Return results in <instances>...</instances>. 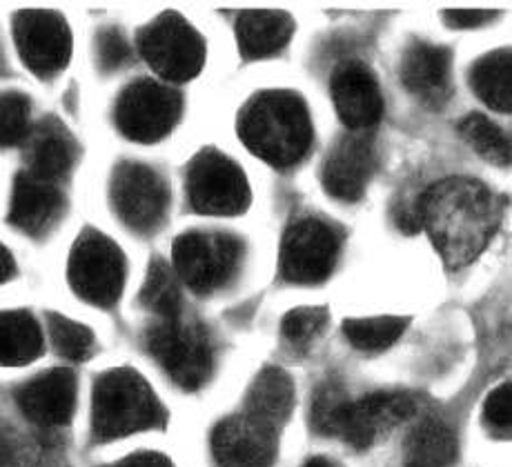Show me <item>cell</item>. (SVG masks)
<instances>
[{"label": "cell", "instance_id": "8", "mask_svg": "<svg viewBox=\"0 0 512 467\" xmlns=\"http://www.w3.org/2000/svg\"><path fill=\"white\" fill-rule=\"evenodd\" d=\"M139 47L147 65L165 81H190L205 63L201 34L179 14H163L145 25Z\"/></svg>", "mask_w": 512, "mask_h": 467}, {"label": "cell", "instance_id": "20", "mask_svg": "<svg viewBox=\"0 0 512 467\" xmlns=\"http://www.w3.org/2000/svg\"><path fill=\"white\" fill-rule=\"evenodd\" d=\"M78 147L56 118H47L27 134V174L58 185L72 172Z\"/></svg>", "mask_w": 512, "mask_h": 467}, {"label": "cell", "instance_id": "30", "mask_svg": "<svg viewBox=\"0 0 512 467\" xmlns=\"http://www.w3.org/2000/svg\"><path fill=\"white\" fill-rule=\"evenodd\" d=\"M350 399L339 385L326 383L314 396L312 427L323 436H337Z\"/></svg>", "mask_w": 512, "mask_h": 467}, {"label": "cell", "instance_id": "14", "mask_svg": "<svg viewBox=\"0 0 512 467\" xmlns=\"http://www.w3.org/2000/svg\"><path fill=\"white\" fill-rule=\"evenodd\" d=\"M377 167V152L368 134L357 132L343 136L332 147L323 165V187L337 201L354 203L366 192Z\"/></svg>", "mask_w": 512, "mask_h": 467}, {"label": "cell", "instance_id": "37", "mask_svg": "<svg viewBox=\"0 0 512 467\" xmlns=\"http://www.w3.org/2000/svg\"><path fill=\"white\" fill-rule=\"evenodd\" d=\"M14 274V261L12 254H9L3 245H0V283H5L7 278H12Z\"/></svg>", "mask_w": 512, "mask_h": 467}, {"label": "cell", "instance_id": "7", "mask_svg": "<svg viewBox=\"0 0 512 467\" xmlns=\"http://www.w3.org/2000/svg\"><path fill=\"white\" fill-rule=\"evenodd\" d=\"M70 283L83 301L112 307L125 285V258L105 234L87 230L76 238L70 254Z\"/></svg>", "mask_w": 512, "mask_h": 467}, {"label": "cell", "instance_id": "32", "mask_svg": "<svg viewBox=\"0 0 512 467\" xmlns=\"http://www.w3.org/2000/svg\"><path fill=\"white\" fill-rule=\"evenodd\" d=\"M328 323V312L323 307H299L283 319V336L294 345H305L317 339Z\"/></svg>", "mask_w": 512, "mask_h": 467}, {"label": "cell", "instance_id": "16", "mask_svg": "<svg viewBox=\"0 0 512 467\" xmlns=\"http://www.w3.org/2000/svg\"><path fill=\"white\" fill-rule=\"evenodd\" d=\"M334 107L354 132L372 127L383 114L381 89L374 76L359 63H348L337 69L332 76Z\"/></svg>", "mask_w": 512, "mask_h": 467}, {"label": "cell", "instance_id": "6", "mask_svg": "<svg viewBox=\"0 0 512 467\" xmlns=\"http://www.w3.org/2000/svg\"><path fill=\"white\" fill-rule=\"evenodd\" d=\"M187 194L199 214L236 216L248 210L250 183L241 167L216 149H203L187 167Z\"/></svg>", "mask_w": 512, "mask_h": 467}, {"label": "cell", "instance_id": "27", "mask_svg": "<svg viewBox=\"0 0 512 467\" xmlns=\"http://www.w3.org/2000/svg\"><path fill=\"white\" fill-rule=\"evenodd\" d=\"M408 319L399 316H374V319H350L343 323L346 339L363 352H379L395 345L406 332Z\"/></svg>", "mask_w": 512, "mask_h": 467}, {"label": "cell", "instance_id": "4", "mask_svg": "<svg viewBox=\"0 0 512 467\" xmlns=\"http://www.w3.org/2000/svg\"><path fill=\"white\" fill-rule=\"evenodd\" d=\"M147 347L183 390H199L212 376L214 350L199 323L183 321L181 316L159 319L147 332Z\"/></svg>", "mask_w": 512, "mask_h": 467}, {"label": "cell", "instance_id": "15", "mask_svg": "<svg viewBox=\"0 0 512 467\" xmlns=\"http://www.w3.org/2000/svg\"><path fill=\"white\" fill-rule=\"evenodd\" d=\"M212 452L219 467H272L277 459V434L245 414L216 425Z\"/></svg>", "mask_w": 512, "mask_h": 467}, {"label": "cell", "instance_id": "9", "mask_svg": "<svg viewBox=\"0 0 512 467\" xmlns=\"http://www.w3.org/2000/svg\"><path fill=\"white\" fill-rule=\"evenodd\" d=\"M110 198L116 216L139 234H152L165 221L170 190L163 176L141 163H121L112 174Z\"/></svg>", "mask_w": 512, "mask_h": 467}, {"label": "cell", "instance_id": "12", "mask_svg": "<svg viewBox=\"0 0 512 467\" xmlns=\"http://www.w3.org/2000/svg\"><path fill=\"white\" fill-rule=\"evenodd\" d=\"M14 38L23 63L38 76H54L70 63L72 34L63 16L27 9L14 18Z\"/></svg>", "mask_w": 512, "mask_h": 467}, {"label": "cell", "instance_id": "17", "mask_svg": "<svg viewBox=\"0 0 512 467\" xmlns=\"http://www.w3.org/2000/svg\"><path fill=\"white\" fill-rule=\"evenodd\" d=\"M18 405L29 421L58 427L72 419L76 405V379L70 370H52L18 390Z\"/></svg>", "mask_w": 512, "mask_h": 467}, {"label": "cell", "instance_id": "22", "mask_svg": "<svg viewBox=\"0 0 512 467\" xmlns=\"http://www.w3.org/2000/svg\"><path fill=\"white\" fill-rule=\"evenodd\" d=\"M294 34L292 16L274 9H248L236 21V41L248 61L279 54Z\"/></svg>", "mask_w": 512, "mask_h": 467}, {"label": "cell", "instance_id": "28", "mask_svg": "<svg viewBox=\"0 0 512 467\" xmlns=\"http://www.w3.org/2000/svg\"><path fill=\"white\" fill-rule=\"evenodd\" d=\"M461 136L466 143L475 149V152L484 158V161L508 167L510 165V141L501 129L488 121L486 116L472 114L464 123H461Z\"/></svg>", "mask_w": 512, "mask_h": 467}, {"label": "cell", "instance_id": "2", "mask_svg": "<svg viewBox=\"0 0 512 467\" xmlns=\"http://www.w3.org/2000/svg\"><path fill=\"white\" fill-rule=\"evenodd\" d=\"M239 136L252 154L274 167H292L308 154L312 123L301 96L272 89L252 96L239 116Z\"/></svg>", "mask_w": 512, "mask_h": 467}, {"label": "cell", "instance_id": "36", "mask_svg": "<svg viewBox=\"0 0 512 467\" xmlns=\"http://www.w3.org/2000/svg\"><path fill=\"white\" fill-rule=\"evenodd\" d=\"M116 467H174V465L170 459H165V456H161V454L145 452V454L130 456V459L121 461Z\"/></svg>", "mask_w": 512, "mask_h": 467}, {"label": "cell", "instance_id": "11", "mask_svg": "<svg viewBox=\"0 0 512 467\" xmlns=\"http://www.w3.org/2000/svg\"><path fill=\"white\" fill-rule=\"evenodd\" d=\"M341 238L328 223L303 218L290 225L281 245V274L290 283L314 285L326 281L337 265Z\"/></svg>", "mask_w": 512, "mask_h": 467}, {"label": "cell", "instance_id": "5", "mask_svg": "<svg viewBox=\"0 0 512 467\" xmlns=\"http://www.w3.org/2000/svg\"><path fill=\"white\" fill-rule=\"evenodd\" d=\"M239 238L219 232H190L174 243V274L199 294L221 290L241 265Z\"/></svg>", "mask_w": 512, "mask_h": 467}, {"label": "cell", "instance_id": "34", "mask_svg": "<svg viewBox=\"0 0 512 467\" xmlns=\"http://www.w3.org/2000/svg\"><path fill=\"white\" fill-rule=\"evenodd\" d=\"M486 421L495 432L508 434L512 423V394L510 385H499L486 399Z\"/></svg>", "mask_w": 512, "mask_h": 467}, {"label": "cell", "instance_id": "35", "mask_svg": "<svg viewBox=\"0 0 512 467\" xmlns=\"http://www.w3.org/2000/svg\"><path fill=\"white\" fill-rule=\"evenodd\" d=\"M495 12H488V9H448L443 18L450 27L457 29H472L490 23L495 18Z\"/></svg>", "mask_w": 512, "mask_h": 467}, {"label": "cell", "instance_id": "18", "mask_svg": "<svg viewBox=\"0 0 512 467\" xmlns=\"http://www.w3.org/2000/svg\"><path fill=\"white\" fill-rule=\"evenodd\" d=\"M401 81L412 96L439 107L450 96V54L430 43H412L401 58Z\"/></svg>", "mask_w": 512, "mask_h": 467}, {"label": "cell", "instance_id": "31", "mask_svg": "<svg viewBox=\"0 0 512 467\" xmlns=\"http://www.w3.org/2000/svg\"><path fill=\"white\" fill-rule=\"evenodd\" d=\"M29 134V101L18 92L0 94V145L23 143Z\"/></svg>", "mask_w": 512, "mask_h": 467}, {"label": "cell", "instance_id": "33", "mask_svg": "<svg viewBox=\"0 0 512 467\" xmlns=\"http://www.w3.org/2000/svg\"><path fill=\"white\" fill-rule=\"evenodd\" d=\"M132 49L130 43L125 41V36L118 29L110 27L103 29L96 38V61L103 72H116V69L125 67L130 63Z\"/></svg>", "mask_w": 512, "mask_h": 467}, {"label": "cell", "instance_id": "19", "mask_svg": "<svg viewBox=\"0 0 512 467\" xmlns=\"http://www.w3.org/2000/svg\"><path fill=\"white\" fill-rule=\"evenodd\" d=\"M63 203L65 201L58 185L23 172L14 183L9 221L29 236H43L58 221V216L63 212Z\"/></svg>", "mask_w": 512, "mask_h": 467}, {"label": "cell", "instance_id": "10", "mask_svg": "<svg viewBox=\"0 0 512 467\" xmlns=\"http://www.w3.org/2000/svg\"><path fill=\"white\" fill-rule=\"evenodd\" d=\"M183 112L181 94L154 81H139L125 89L116 103V127L136 143H156L172 132Z\"/></svg>", "mask_w": 512, "mask_h": 467}, {"label": "cell", "instance_id": "39", "mask_svg": "<svg viewBox=\"0 0 512 467\" xmlns=\"http://www.w3.org/2000/svg\"><path fill=\"white\" fill-rule=\"evenodd\" d=\"M303 467H334V465L330 461H323V459H312V461L305 463Z\"/></svg>", "mask_w": 512, "mask_h": 467}, {"label": "cell", "instance_id": "26", "mask_svg": "<svg viewBox=\"0 0 512 467\" xmlns=\"http://www.w3.org/2000/svg\"><path fill=\"white\" fill-rule=\"evenodd\" d=\"M141 301L159 319H174L181 316V290L176 274L163 258H154L147 267L145 285L141 290Z\"/></svg>", "mask_w": 512, "mask_h": 467}, {"label": "cell", "instance_id": "29", "mask_svg": "<svg viewBox=\"0 0 512 467\" xmlns=\"http://www.w3.org/2000/svg\"><path fill=\"white\" fill-rule=\"evenodd\" d=\"M49 336L58 354L70 361H83L94 350V336L85 325L76 323L67 316L52 314L49 316Z\"/></svg>", "mask_w": 512, "mask_h": 467}, {"label": "cell", "instance_id": "24", "mask_svg": "<svg viewBox=\"0 0 512 467\" xmlns=\"http://www.w3.org/2000/svg\"><path fill=\"white\" fill-rule=\"evenodd\" d=\"M43 350L41 327L27 312L0 314V365L32 363Z\"/></svg>", "mask_w": 512, "mask_h": 467}, {"label": "cell", "instance_id": "3", "mask_svg": "<svg viewBox=\"0 0 512 467\" xmlns=\"http://www.w3.org/2000/svg\"><path fill=\"white\" fill-rule=\"evenodd\" d=\"M163 423V405L141 374L112 370L98 379L92 401V430L98 441H116Z\"/></svg>", "mask_w": 512, "mask_h": 467}, {"label": "cell", "instance_id": "25", "mask_svg": "<svg viewBox=\"0 0 512 467\" xmlns=\"http://www.w3.org/2000/svg\"><path fill=\"white\" fill-rule=\"evenodd\" d=\"M510 78V52L508 49H499V52L479 58L470 72V85L488 107L497 109V112H510Z\"/></svg>", "mask_w": 512, "mask_h": 467}, {"label": "cell", "instance_id": "38", "mask_svg": "<svg viewBox=\"0 0 512 467\" xmlns=\"http://www.w3.org/2000/svg\"><path fill=\"white\" fill-rule=\"evenodd\" d=\"M9 463V450H7V443L0 439V467H7Z\"/></svg>", "mask_w": 512, "mask_h": 467}, {"label": "cell", "instance_id": "23", "mask_svg": "<svg viewBox=\"0 0 512 467\" xmlns=\"http://www.w3.org/2000/svg\"><path fill=\"white\" fill-rule=\"evenodd\" d=\"M457 459V436L446 423L428 419L410 432L403 467H448Z\"/></svg>", "mask_w": 512, "mask_h": 467}, {"label": "cell", "instance_id": "13", "mask_svg": "<svg viewBox=\"0 0 512 467\" xmlns=\"http://www.w3.org/2000/svg\"><path fill=\"white\" fill-rule=\"evenodd\" d=\"M415 412V396L406 392H374L366 399L348 403L337 436L357 450H366Z\"/></svg>", "mask_w": 512, "mask_h": 467}, {"label": "cell", "instance_id": "21", "mask_svg": "<svg viewBox=\"0 0 512 467\" xmlns=\"http://www.w3.org/2000/svg\"><path fill=\"white\" fill-rule=\"evenodd\" d=\"M294 410V383L279 367H265L256 374L248 396H245V416L265 430L277 434L288 423Z\"/></svg>", "mask_w": 512, "mask_h": 467}, {"label": "cell", "instance_id": "1", "mask_svg": "<svg viewBox=\"0 0 512 467\" xmlns=\"http://www.w3.org/2000/svg\"><path fill=\"white\" fill-rule=\"evenodd\" d=\"M417 221L448 267H464L486 250L501 221V201L484 183L446 178L419 198Z\"/></svg>", "mask_w": 512, "mask_h": 467}]
</instances>
